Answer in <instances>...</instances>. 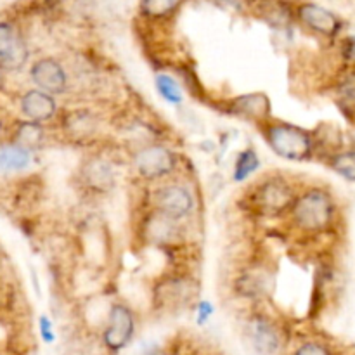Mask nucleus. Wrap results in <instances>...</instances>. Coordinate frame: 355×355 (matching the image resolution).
Masks as SVG:
<instances>
[{"label":"nucleus","mask_w":355,"mask_h":355,"mask_svg":"<svg viewBox=\"0 0 355 355\" xmlns=\"http://www.w3.org/2000/svg\"><path fill=\"white\" fill-rule=\"evenodd\" d=\"M336 217V203L331 193L322 187H311L298 194L290 218L295 227L305 234H321L328 231Z\"/></svg>","instance_id":"obj_1"},{"label":"nucleus","mask_w":355,"mask_h":355,"mask_svg":"<svg viewBox=\"0 0 355 355\" xmlns=\"http://www.w3.org/2000/svg\"><path fill=\"white\" fill-rule=\"evenodd\" d=\"M263 137L279 158L288 162H309L315 155L314 132L288 121H267L262 125Z\"/></svg>","instance_id":"obj_2"},{"label":"nucleus","mask_w":355,"mask_h":355,"mask_svg":"<svg viewBox=\"0 0 355 355\" xmlns=\"http://www.w3.org/2000/svg\"><path fill=\"white\" fill-rule=\"evenodd\" d=\"M298 194L283 177H269L255 186L252 193V207L262 217H279L290 214Z\"/></svg>","instance_id":"obj_3"},{"label":"nucleus","mask_w":355,"mask_h":355,"mask_svg":"<svg viewBox=\"0 0 355 355\" xmlns=\"http://www.w3.org/2000/svg\"><path fill=\"white\" fill-rule=\"evenodd\" d=\"M132 165L141 179L153 182V180L165 179L170 173L175 172L179 166V158L166 146L148 144L134 153Z\"/></svg>","instance_id":"obj_4"},{"label":"nucleus","mask_w":355,"mask_h":355,"mask_svg":"<svg viewBox=\"0 0 355 355\" xmlns=\"http://www.w3.org/2000/svg\"><path fill=\"white\" fill-rule=\"evenodd\" d=\"M135 335V315L125 304H113L103 329V343L110 352L118 354L130 345Z\"/></svg>","instance_id":"obj_5"},{"label":"nucleus","mask_w":355,"mask_h":355,"mask_svg":"<svg viewBox=\"0 0 355 355\" xmlns=\"http://www.w3.org/2000/svg\"><path fill=\"white\" fill-rule=\"evenodd\" d=\"M153 207L156 214L170 218V220H182L189 217L194 210V198L187 187L180 184H165L153 193Z\"/></svg>","instance_id":"obj_6"},{"label":"nucleus","mask_w":355,"mask_h":355,"mask_svg":"<svg viewBox=\"0 0 355 355\" xmlns=\"http://www.w3.org/2000/svg\"><path fill=\"white\" fill-rule=\"evenodd\" d=\"M245 336L250 349L259 355H274L281 349V333L267 315H252L246 321Z\"/></svg>","instance_id":"obj_7"},{"label":"nucleus","mask_w":355,"mask_h":355,"mask_svg":"<svg viewBox=\"0 0 355 355\" xmlns=\"http://www.w3.org/2000/svg\"><path fill=\"white\" fill-rule=\"evenodd\" d=\"M295 16L307 30L326 38H335L343 26L342 19L335 12L314 2L300 3L295 10Z\"/></svg>","instance_id":"obj_8"},{"label":"nucleus","mask_w":355,"mask_h":355,"mask_svg":"<svg viewBox=\"0 0 355 355\" xmlns=\"http://www.w3.org/2000/svg\"><path fill=\"white\" fill-rule=\"evenodd\" d=\"M80 180L92 193L106 194L116 186V170L104 156H90L80 166Z\"/></svg>","instance_id":"obj_9"},{"label":"nucleus","mask_w":355,"mask_h":355,"mask_svg":"<svg viewBox=\"0 0 355 355\" xmlns=\"http://www.w3.org/2000/svg\"><path fill=\"white\" fill-rule=\"evenodd\" d=\"M225 110L229 114L243 118L250 123L266 125L267 121H270L272 104H270L269 96L266 92H250L241 94L234 99H229Z\"/></svg>","instance_id":"obj_10"},{"label":"nucleus","mask_w":355,"mask_h":355,"mask_svg":"<svg viewBox=\"0 0 355 355\" xmlns=\"http://www.w3.org/2000/svg\"><path fill=\"white\" fill-rule=\"evenodd\" d=\"M30 76L37 89L51 96H61L68 90V73L54 58H42L35 61L30 68Z\"/></svg>","instance_id":"obj_11"},{"label":"nucleus","mask_w":355,"mask_h":355,"mask_svg":"<svg viewBox=\"0 0 355 355\" xmlns=\"http://www.w3.org/2000/svg\"><path fill=\"white\" fill-rule=\"evenodd\" d=\"M28 45L12 23H0V66L6 69H21L28 61Z\"/></svg>","instance_id":"obj_12"},{"label":"nucleus","mask_w":355,"mask_h":355,"mask_svg":"<svg viewBox=\"0 0 355 355\" xmlns=\"http://www.w3.org/2000/svg\"><path fill=\"white\" fill-rule=\"evenodd\" d=\"M19 106L24 118L30 121H37V123H45V121L52 120L58 113V103H55L54 96L40 89H31L24 92Z\"/></svg>","instance_id":"obj_13"},{"label":"nucleus","mask_w":355,"mask_h":355,"mask_svg":"<svg viewBox=\"0 0 355 355\" xmlns=\"http://www.w3.org/2000/svg\"><path fill=\"white\" fill-rule=\"evenodd\" d=\"M99 121L89 110H75L66 114L64 130L75 141H89L97 134Z\"/></svg>","instance_id":"obj_14"},{"label":"nucleus","mask_w":355,"mask_h":355,"mask_svg":"<svg viewBox=\"0 0 355 355\" xmlns=\"http://www.w3.org/2000/svg\"><path fill=\"white\" fill-rule=\"evenodd\" d=\"M44 139H45V132H44V127H42V123L24 120L16 127L14 139L10 144H16L19 146V148L26 149V151L35 153L42 148Z\"/></svg>","instance_id":"obj_15"},{"label":"nucleus","mask_w":355,"mask_h":355,"mask_svg":"<svg viewBox=\"0 0 355 355\" xmlns=\"http://www.w3.org/2000/svg\"><path fill=\"white\" fill-rule=\"evenodd\" d=\"M336 104L347 114H355V68L343 73L335 87Z\"/></svg>","instance_id":"obj_16"},{"label":"nucleus","mask_w":355,"mask_h":355,"mask_svg":"<svg viewBox=\"0 0 355 355\" xmlns=\"http://www.w3.org/2000/svg\"><path fill=\"white\" fill-rule=\"evenodd\" d=\"M186 0H141L139 10L148 19H168L172 17Z\"/></svg>","instance_id":"obj_17"},{"label":"nucleus","mask_w":355,"mask_h":355,"mask_svg":"<svg viewBox=\"0 0 355 355\" xmlns=\"http://www.w3.org/2000/svg\"><path fill=\"white\" fill-rule=\"evenodd\" d=\"M31 163V153L16 144L0 149V170L2 172H19Z\"/></svg>","instance_id":"obj_18"},{"label":"nucleus","mask_w":355,"mask_h":355,"mask_svg":"<svg viewBox=\"0 0 355 355\" xmlns=\"http://www.w3.org/2000/svg\"><path fill=\"white\" fill-rule=\"evenodd\" d=\"M260 168L259 153L253 148H246L236 156L234 168H232V180L234 182H245L257 170Z\"/></svg>","instance_id":"obj_19"},{"label":"nucleus","mask_w":355,"mask_h":355,"mask_svg":"<svg viewBox=\"0 0 355 355\" xmlns=\"http://www.w3.org/2000/svg\"><path fill=\"white\" fill-rule=\"evenodd\" d=\"M328 166L345 179L347 182H355V148L354 149H342L328 158Z\"/></svg>","instance_id":"obj_20"},{"label":"nucleus","mask_w":355,"mask_h":355,"mask_svg":"<svg viewBox=\"0 0 355 355\" xmlns=\"http://www.w3.org/2000/svg\"><path fill=\"white\" fill-rule=\"evenodd\" d=\"M156 90L159 92V96L170 104H180L182 103V89H180L179 82H177L173 76L162 73V75H156L155 78Z\"/></svg>","instance_id":"obj_21"},{"label":"nucleus","mask_w":355,"mask_h":355,"mask_svg":"<svg viewBox=\"0 0 355 355\" xmlns=\"http://www.w3.org/2000/svg\"><path fill=\"white\" fill-rule=\"evenodd\" d=\"M293 355H333L331 350L328 349V345L321 342H315V340H311V342H304L297 350H295Z\"/></svg>","instance_id":"obj_22"},{"label":"nucleus","mask_w":355,"mask_h":355,"mask_svg":"<svg viewBox=\"0 0 355 355\" xmlns=\"http://www.w3.org/2000/svg\"><path fill=\"white\" fill-rule=\"evenodd\" d=\"M38 326H40V335L42 340L45 343H52L55 340V333H54V326H52L51 319L47 315H42L40 321H38Z\"/></svg>","instance_id":"obj_23"},{"label":"nucleus","mask_w":355,"mask_h":355,"mask_svg":"<svg viewBox=\"0 0 355 355\" xmlns=\"http://www.w3.org/2000/svg\"><path fill=\"white\" fill-rule=\"evenodd\" d=\"M211 314H214V307H211L210 302H200V305H198V318H200V322H207Z\"/></svg>","instance_id":"obj_24"},{"label":"nucleus","mask_w":355,"mask_h":355,"mask_svg":"<svg viewBox=\"0 0 355 355\" xmlns=\"http://www.w3.org/2000/svg\"><path fill=\"white\" fill-rule=\"evenodd\" d=\"M343 58L349 59V61L355 59V37L345 38V42H343Z\"/></svg>","instance_id":"obj_25"},{"label":"nucleus","mask_w":355,"mask_h":355,"mask_svg":"<svg viewBox=\"0 0 355 355\" xmlns=\"http://www.w3.org/2000/svg\"><path fill=\"white\" fill-rule=\"evenodd\" d=\"M141 355H165V352H163V349H159L158 345H153L148 347L146 350H142Z\"/></svg>","instance_id":"obj_26"},{"label":"nucleus","mask_w":355,"mask_h":355,"mask_svg":"<svg viewBox=\"0 0 355 355\" xmlns=\"http://www.w3.org/2000/svg\"><path fill=\"white\" fill-rule=\"evenodd\" d=\"M218 2L227 3V6H231V7H241V6H246L250 0H218Z\"/></svg>","instance_id":"obj_27"},{"label":"nucleus","mask_w":355,"mask_h":355,"mask_svg":"<svg viewBox=\"0 0 355 355\" xmlns=\"http://www.w3.org/2000/svg\"><path fill=\"white\" fill-rule=\"evenodd\" d=\"M0 68H2V66H0Z\"/></svg>","instance_id":"obj_28"},{"label":"nucleus","mask_w":355,"mask_h":355,"mask_svg":"<svg viewBox=\"0 0 355 355\" xmlns=\"http://www.w3.org/2000/svg\"><path fill=\"white\" fill-rule=\"evenodd\" d=\"M0 128H2V127H0Z\"/></svg>","instance_id":"obj_29"}]
</instances>
